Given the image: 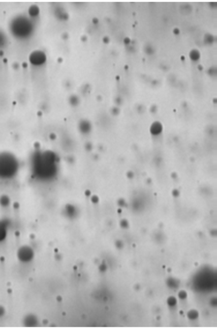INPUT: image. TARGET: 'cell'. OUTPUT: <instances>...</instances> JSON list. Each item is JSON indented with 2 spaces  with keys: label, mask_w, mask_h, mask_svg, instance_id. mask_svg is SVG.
Here are the masks:
<instances>
[{
  "label": "cell",
  "mask_w": 217,
  "mask_h": 328,
  "mask_svg": "<svg viewBox=\"0 0 217 328\" xmlns=\"http://www.w3.org/2000/svg\"><path fill=\"white\" fill-rule=\"evenodd\" d=\"M15 163L7 155H0V177H9L14 170Z\"/></svg>",
  "instance_id": "cell-1"
},
{
  "label": "cell",
  "mask_w": 217,
  "mask_h": 328,
  "mask_svg": "<svg viewBox=\"0 0 217 328\" xmlns=\"http://www.w3.org/2000/svg\"><path fill=\"white\" fill-rule=\"evenodd\" d=\"M5 237V229L2 227V225L0 224V240H2Z\"/></svg>",
  "instance_id": "cell-2"
}]
</instances>
